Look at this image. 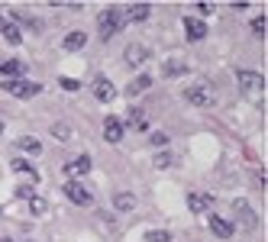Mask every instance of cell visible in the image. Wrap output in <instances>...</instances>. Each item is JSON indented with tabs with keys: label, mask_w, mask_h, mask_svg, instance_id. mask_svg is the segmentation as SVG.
<instances>
[{
	"label": "cell",
	"mask_w": 268,
	"mask_h": 242,
	"mask_svg": "<svg viewBox=\"0 0 268 242\" xmlns=\"http://www.w3.org/2000/svg\"><path fill=\"white\" fill-rule=\"evenodd\" d=\"M120 23H123V13H120V6H104V13L97 16V29H100V39H107L113 36L116 29H120Z\"/></svg>",
	"instance_id": "1"
},
{
	"label": "cell",
	"mask_w": 268,
	"mask_h": 242,
	"mask_svg": "<svg viewBox=\"0 0 268 242\" xmlns=\"http://www.w3.org/2000/svg\"><path fill=\"white\" fill-rule=\"evenodd\" d=\"M236 81H239V87H243L246 94H262L265 91V78L259 71H249V68H239Z\"/></svg>",
	"instance_id": "2"
},
{
	"label": "cell",
	"mask_w": 268,
	"mask_h": 242,
	"mask_svg": "<svg viewBox=\"0 0 268 242\" xmlns=\"http://www.w3.org/2000/svg\"><path fill=\"white\" fill-rule=\"evenodd\" d=\"M3 91L13 94V97H36L39 91H42V84H36V81H19V78H13V81H3Z\"/></svg>",
	"instance_id": "3"
},
{
	"label": "cell",
	"mask_w": 268,
	"mask_h": 242,
	"mask_svg": "<svg viewBox=\"0 0 268 242\" xmlns=\"http://www.w3.org/2000/svg\"><path fill=\"white\" fill-rule=\"evenodd\" d=\"M61 191H65V197L71 200V204H78V207H91V204H94L91 191H87V188H84V184H81V181H68V184H65V188H61Z\"/></svg>",
	"instance_id": "4"
},
{
	"label": "cell",
	"mask_w": 268,
	"mask_h": 242,
	"mask_svg": "<svg viewBox=\"0 0 268 242\" xmlns=\"http://www.w3.org/2000/svg\"><path fill=\"white\" fill-rule=\"evenodd\" d=\"M184 32H188L191 42H201V39H207V23L194 16H184Z\"/></svg>",
	"instance_id": "5"
},
{
	"label": "cell",
	"mask_w": 268,
	"mask_h": 242,
	"mask_svg": "<svg viewBox=\"0 0 268 242\" xmlns=\"http://www.w3.org/2000/svg\"><path fill=\"white\" fill-rule=\"evenodd\" d=\"M123 129H126V126H123L116 116H107V120H104V139H107L110 145L123 142Z\"/></svg>",
	"instance_id": "6"
},
{
	"label": "cell",
	"mask_w": 268,
	"mask_h": 242,
	"mask_svg": "<svg viewBox=\"0 0 268 242\" xmlns=\"http://www.w3.org/2000/svg\"><path fill=\"white\" fill-rule=\"evenodd\" d=\"M184 100L194 103V107H210V103H214V94H210L207 87H188V91H184Z\"/></svg>",
	"instance_id": "7"
},
{
	"label": "cell",
	"mask_w": 268,
	"mask_h": 242,
	"mask_svg": "<svg viewBox=\"0 0 268 242\" xmlns=\"http://www.w3.org/2000/svg\"><path fill=\"white\" fill-rule=\"evenodd\" d=\"M233 230H236V226H233L226 217H210V233H214V236L230 239V236H233Z\"/></svg>",
	"instance_id": "8"
},
{
	"label": "cell",
	"mask_w": 268,
	"mask_h": 242,
	"mask_svg": "<svg viewBox=\"0 0 268 242\" xmlns=\"http://www.w3.org/2000/svg\"><path fill=\"white\" fill-rule=\"evenodd\" d=\"M61 45H65L68 52H81V48L87 45V32H84V29H71V32L65 36V42H61Z\"/></svg>",
	"instance_id": "9"
},
{
	"label": "cell",
	"mask_w": 268,
	"mask_h": 242,
	"mask_svg": "<svg viewBox=\"0 0 268 242\" xmlns=\"http://www.w3.org/2000/svg\"><path fill=\"white\" fill-rule=\"evenodd\" d=\"M210 204H214V194H188V207L194 213H201V210H210Z\"/></svg>",
	"instance_id": "10"
},
{
	"label": "cell",
	"mask_w": 268,
	"mask_h": 242,
	"mask_svg": "<svg viewBox=\"0 0 268 242\" xmlns=\"http://www.w3.org/2000/svg\"><path fill=\"white\" fill-rule=\"evenodd\" d=\"M19 74H23V61H16V58L0 61V78L3 81H13V78H19Z\"/></svg>",
	"instance_id": "11"
},
{
	"label": "cell",
	"mask_w": 268,
	"mask_h": 242,
	"mask_svg": "<svg viewBox=\"0 0 268 242\" xmlns=\"http://www.w3.org/2000/svg\"><path fill=\"white\" fill-rule=\"evenodd\" d=\"M113 84H110V78H97L94 81V97H97L100 103H107V100H113Z\"/></svg>",
	"instance_id": "12"
},
{
	"label": "cell",
	"mask_w": 268,
	"mask_h": 242,
	"mask_svg": "<svg viewBox=\"0 0 268 242\" xmlns=\"http://www.w3.org/2000/svg\"><path fill=\"white\" fill-rule=\"evenodd\" d=\"M123 58H126V65H133V68H139L142 61H146V48L142 45H126V52H123Z\"/></svg>",
	"instance_id": "13"
},
{
	"label": "cell",
	"mask_w": 268,
	"mask_h": 242,
	"mask_svg": "<svg viewBox=\"0 0 268 242\" xmlns=\"http://www.w3.org/2000/svg\"><path fill=\"white\" fill-rule=\"evenodd\" d=\"M113 207H116L120 213H129V210L136 207V197H133L129 191H116V194H113Z\"/></svg>",
	"instance_id": "14"
},
{
	"label": "cell",
	"mask_w": 268,
	"mask_h": 242,
	"mask_svg": "<svg viewBox=\"0 0 268 242\" xmlns=\"http://www.w3.org/2000/svg\"><path fill=\"white\" fill-rule=\"evenodd\" d=\"M10 168H13V171H19V175H29V184H36V181H39V171L32 168V165L26 162V158H13Z\"/></svg>",
	"instance_id": "15"
},
{
	"label": "cell",
	"mask_w": 268,
	"mask_h": 242,
	"mask_svg": "<svg viewBox=\"0 0 268 242\" xmlns=\"http://www.w3.org/2000/svg\"><path fill=\"white\" fill-rule=\"evenodd\" d=\"M68 175H87L91 171V155H78L74 162H68Z\"/></svg>",
	"instance_id": "16"
},
{
	"label": "cell",
	"mask_w": 268,
	"mask_h": 242,
	"mask_svg": "<svg viewBox=\"0 0 268 242\" xmlns=\"http://www.w3.org/2000/svg\"><path fill=\"white\" fill-rule=\"evenodd\" d=\"M149 13H152V6L149 3H133L126 10V19H133V23H142V19H149Z\"/></svg>",
	"instance_id": "17"
},
{
	"label": "cell",
	"mask_w": 268,
	"mask_h": 242,
	"mask_svg": "<svg viewBox=\"0 0 268 242\" xmlns=\"http://www.w3.org/2000/svg\"><path fill=\"white\" fill-rule=\"evenodd\" d=\"M236 210H239V217H243V226L246 230H256V213L249 210V204H246V200H236Z\"/></svg>",
	"instance_id": "18"
},
{
	"label": "cell",
	"mask_w": 268,
	"mask_h": 242,
	"mask_svg": "<svg viewBox=\"0 0 268 242\" xmlns=\"http://www.w3.org/2000/svg\"><path fill=\"white\" fill-rule=\"evenodd\" d=\"M149 87H152V78H149V74H139V78H136V81H129V87H126V94H129V97H136V94H142V91H149Z\"/></svg>",
	"instance_id": "19"
},
{
	"label": "cell",
	"mask_w": 268,
	"mask_h": 242,
	"mask_svg": "<svg viewBox=\"0 0 268 242\" xmlns=\"http://www.w3.org/2000/svg\"><path fill=\"white\" fill-rule=\"evenodd\" d=\"M0 32H3V39H6L10 45H19V42H23V32H19V26H13V23H6Z\"/></svg>",
	"instance_id": "20"
},
{
	"label": "cell",
	"mask_w": 268,
	"mask_h": 242,
	"mask_svg": "<svg viewBox=\"0 0 268 242\" xmlns=\"http://www.w3.org/2000/svg\"><path fill=\"white\" fill-rule=\"evenodd\" d=\"M29 210L36 213V217H42V213L49 210V200H45L42 194H32V197H29Z\"/></svg>",
	"instance_id": "21"
},
{
	"label": "cell",
	"mask_w": 268,
	"mask_h": 242,
	"mask_svg": "<svg viewBox=\"0 0 268 242\" xmlns=\"http://www.w3.org/2000/svg\"><path fill=\"white\" fill-rule=\"evenodd\" d=\"M19 149L29 152V155H39V152H42V145H39V139H32V136H23V139H19Z\"/></svg>",
	"instance_id": "22"
},
{
	"label": "cell",
	"mask_w": 268,
	"mask_h": 242,
	"mask_svg": "<svg viewBox=\"0 0 268 242\" xmlns=\"http://www.w3.org/2000/svg\"><path fill=\"white\" fill-rule=\"evenodd\" d=\"M129 126L133 129H146V113H142V110H133V113H129Z\"/></svg>",
	"instance_id": "23"
},
{
	"label": "cell",
	"mask_w": 268,
	"mask_h": 242,
	"mask_svg": "<svg viewBox=\"0 0 268 242\" xmlns=\"http://www.w3.org/2000/svg\"><path fill=\"white\" fill-rule=\"evenodd\" d=\"M52 136H55V139H61V142L71 139V126H68V123H58V126H52Z\"/></svg>",
	"instance_id": "24"
},
{
	"label": "cell",
	"mask_w": 268,
	"mask_h": 242,
	"mask_svg": "<svg viewBox=\"0 0 268 242\" xmlns=\"http://www.w3.org/2000/svg\"><path fill=\"white\" fill-rule=\"evenodd\" d=\"M146 242H171V236H168L165 230H152V233L146 236Z\"/></svg>",
	"instance_id": "25"
},
{
	"label": "cell",
	"mask_w": 268,
	"mask_h": 242,
	"mask_svg": "<svg viewBox=\"0 0 268 242\" xmlns=\"http://www.w3.org/2000/svg\"><path fill=\"white\" fill-rule=\"evenodd\" d=\"M252 32H256L259 39H265V16H256V19H252Z\"/></svg>",
	"instance_id": "26"
},
{
	"label": "cell",
	"mask_w": 268,
	"mask_h": 242,
	"mask_svg": "<svg viewBox=\"0 0 268 242\" xmlns=\"http://www.w3.org/2000/svg\"><path fill=\"white\" fill-rule=\"evenodd\" d=\"M58 84L65 87V91H71V94H74V91H81V84H78V81H74V78H61Z\"/></svg>",
	"instance_id": "27"
},
{
	"label": "cell",
	"mask_w": 268,
	"mask_h": 242,
	"mask_svg": "<svg viewBox=\"0 0 268 242\" xmlns=\"http://www.w3.org/2000/svg\"><path fill=\"white\" fill-rule=\"evenodd\" d=\"M171 165V155L168 152H159V155H155V168H168Z\"/></svg>",
	"instance_id": "28"
},
{
	"label": "cell",
	"mask_w": 268,
	"mask_h": 242,
	"mask_svg": "<svg viewBox=\"0 0 268 242\" xmlns=\"http://www.w3.org/2000/svg\"><path fill=\"white\" fill-rule=\"evenodd\" d=\"M152 145L155 149H165V145H168V136L165 133H152Z\"/></svg>",
	"instance_id": "29"
},
{
	"label": "cell",
	"mask_w": 268,
	"mask_h": 242,
	"mask_svg": "<svg viewBox=\"0 0 268 242\" xmlns=\"http://www.w3.org/2000/svg\"><path fill=\"white\" fill-rule=\"evenodd\" d=\"M32 194H36V191H32V184H23V188H16V197H23V200H29Z\"/></svg>",
	"instance_id": "30"
},
{
	"label": "cell",
	"mask_w": 268,
	"mask_h": 242,
	"mask_svg": "<svg viewBox=\"0 0 268 242\" xmlns=\"http://www.w3.org/2000/svg\"><path fill=\"white\" fill-rule=\"evenodd\" d=\"M178 71H181V65H178V61H171V65L165 68V74H178Z\"/></svg>",
	"instance_id": "31"
},
{
	"label": "cell",
	"mask_w": 268,
	"mask_h": 242,
	"mask_svg": "<svg viewBox=\"0 0 268 242\" xmlns=\"http://www.w3.org/2000/svg\"><path fill=\"white\" fill-rule=\"evenodd\" d=\"M3 26H6V19H3V16H0V29H3Z\"/></svg>",
	"instance_id": "32"
},
{
	"label": "cell",
	"mask_w": 268,
	"mask_h": 242,
	"mask_svg": "<svg viewBox=\"0 0 268 242\" xmlns=\"http://www.w3.org/2000/svg\"><path fill=\"white\" fill-rule=\"evenodd\" d=\"M0 242H13V239H10V236H3V239H0Z\"/></svg>",
	"instance_id": "33"
},
{
	"label": "cell",
	"mask_w": 268,
	"mask_h": 242,
	"mask_svg": "<svg viewBox=\"0 0 268 242\" xmlns=\"http://www.w3.org/2000/svg\"><path fill=\"white\" fill-rule=\"evenodd\" d=\"M0 133H3V120H0Z\"/></svg>",
	"instance_id": "34"
}]
</instances>
